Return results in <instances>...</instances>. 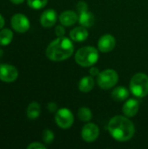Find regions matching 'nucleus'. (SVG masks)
I'll return each mask as SVG.
<instances>
[{
  "label": "nucleus",
  "mask_w": 148,
  "mask_h": 149,
  "mask_svg": "<svg viewBox=\"0 0 148 149\" xmlns=\"http://www.w3.org/2000/svg\"><path fill=\"white\" fill-rule=\"evenodd\" d=\"M55 121L60 128L68 129L72 126L74 117L71 110L68 108H61L58 109L55 114Z\"/></svg>",
  "instance_id": "423d86ee"
},
{
  "label": "nucleus",
  "mask_w": 148,
  "mask_h": 149,
  "mask_svg": "<svg viewBox=\"0 0 148 149\" xmlns=\"http://www.w3.org/2000/svg\"><path fill=\"white\" fill-rule=\"evenodd\" d=\"M111 136L118 141H127L135 134V126L126 116L117 115L113 117L107 126Z\"/></svg>",
  "instance_id": "f257e3e1"
},
{
  "label": "nucleus",
  "mask_w": 148,
  "mask_h": 149,
  "mask_svg": "<svg viewBox=\"0 0 148 149\" xmlns=\"http://www.w3.org/2000/svg\"><path fill=\"white\" fill-rule=\"evenodd\" d=\"M94 79L92 76H85L83 77L79 83V89L82 93H89L94 87Z\"/></svg>",
  "instance_id": "2eb2a0df"
},
{
  "label": "nucleus",
  "mask_w": 148,
  "mask_h": 149,
  "mask_svg": "<svg viewBox=\"0 0 148 149\" xmlns=\"http://www.w3.org/2000/svg\"><path fill=\"white\" fill-rule=\"evenodd\" d=\"M78 117L83 122H88L92 118V113L90 108L86 107H82L78 111Z\"/></svg>",
  "instance_id": "aec40b11"
},
{
  "label": "nucleus",
  "mask_w": 148,
  "mask_h": 149,
  "mask_svg": "<svg viewBox=\"0 0 148 149\" xmlns=\"http://www.w3.org/2000/svg\"><path fill=\"white\" fill-rule=\"evenodd\" d=\"M48 0H27L28 5L34 9V10H39L44 8L47 4Z\"/></svg>",
  "instance_id": "412c9836"
},
{
  "label": "nucleus",
  "mask_w": 148,
  "mask_h": 149,
  "mask_svg": "<svg viewBox=\"0 0 148 149\" xmlns=\"http://www.w3.org/2000/svg\"><path fill=\"white\" fill-rule=\"evenodd\" d=\"M58 18V14L53 9L44 10L40 17V23L44 27H51L55 24Z\"/></svg>",
  "instance_id": "9b49d317"
},
{
  "label": "nucleus",
  "mask_w": 148,
  "mask_h": 149,
  "mask_svg": "<svg viewBox=\"0 0 148 149\" xmlns=\"http://www.w3.org/2000/svg\"><path fill=\"white\" fill-rule=\"evenodd\" d=\"M40 113H41V107L40 105L37 102H31L27 107L26 114L30 120L37 119L40 115Z\"/></svg>",
  "instance_id": "a211bd4d"
},
{
  "label": "nucleus",
  "mask_w": 148,
  "mask_h": 149,
  "mask_svg": "<svg viewBox=\"0 0 148 149\" xmlns=\"http://www.w3.org/2000/svg\"><path fill=\"white\" fill-rule=\"evenodd\" d=\"M97 82L100 88L108 90L116 86L119 80V75L115 70L106 69L99 72L97 76Z\"/></svg>",
  "instance_id": "39448f33"
},
{
  "label": "nucleus",
  "mask_w": 148,
  "mask_h": 149,
  "mask_svg": "<svg viewBox=\"0 0 148 149\" xmlns=\"http://www.w3.org/2000/svg\"><path fill=\"white\" fill-rule=\"evenodd\" d=\"M99 51L93 46H84L75 53V61L82 67L93 65L99 60Z\"/></svg>",
  "instance_id": "7ed1b4c3"
},
{
  "label": "nucleus",
  "mask_w": 148,
  "mask_h": 149,
  "mask_svg": "<svg viewBox=\"0 0 148 149\" xmlns=\"http://www.w3.org/2000/svg\"><path fill=\"white\" fill-rule=\"evenodd\" d=\"M79 20V16L75 11L65 10L62 12L59 16V22L64 26H71L76 24Z\"/></svg>",
  "instance_id": "ddd939ff"
},
{
  "label": "nucleus",
  "mask_w": 148,
  "mask_h": 149,
  "mask_svg": "<svg viewBox=\"0 0 148 149\" xmlns=\"http://www.w3.org/2000/svg\"><path fill=\"white\" fill-rule=\"evenodd\" d=\"M76 8H77L78 11H79V13H82V12H85V11H86V10H88V5H87V3H86L85 2H84V1H79V2L77 3Z\"/></svg>",
  "instance_id": "5701e85b"
},
{
  "label": "nucleus",
  "mask_w": 148,
  "mask_h": 149,
  "mask_svg": "<svg viewBox=\"0 0 148 149\" xmlns=\"http://www.w3.org/2000/svg\"><path fill=\"white\" fill-rule=\"evenodd\" d=\"M140 109V103L137 100L134 99H130L128 100H126L123 106V113L125 114V116L128 117V118H132L134 117Z\"/></svg>",
  "instance_id": "f8f14e48"
},
{
  "label": "nucleus",
  "mask_w": 148,
  "mask_h": 149,
  "mask_svg": "<svg viewBox=\"0 0 148 149\" xmlns=\"http://www.w3.org/2000/svg\"><path fill=\"white\" fill-rule=\"evenodd\" d=\"M3 25H4V18L0 14V29H2L3 27Z\"/></svg>",
  "instance_id": "cd10ccee"
},
{
  "label": "nucleus",
  "mask_w": 148,
  "mask_h": 149,
  "mask_svg": "<svg viewBox=\"0 0 148 149\" xmlns=\"http://www.w3.org/2000/svg\"><path fill=\"white\" fill-rule=\"evenodd\" d=\"M99 69L98 68H96V67H92L91 69H90V74L92 75V76H98L99 74Z\"/></svg>",
  "instance_id": "bb28decb"
},
{
  "label": "nucleus",
  "mask_w": 148,
  "mask_h": 149,
  "mask_svg": "<svg viewBox=\"0 0 148 149\" xmlns=\"http://www.w3.org/2000/svg\"><path fill=\"white\" fill-rule=\"evenodd\" d=\"M11 3H15V4H19V3H22L24 0H10Z\"/></svg>",
  "instance_id": "c85d7f7f"
},
{
  "label": "nucleus",
  "mask_w": 148,
  "mask_h": 149,
  "mask_svg": "<svg viewBox=\"0 0 148 149\" xmlns=\"http://www.w3.org/2000/svg\"><path fill=\"white\" fill-rule=\"evenodd\" d=\"M42 138L45 144H51L54 141V134L50 129H44L42 134Z\"/></svg>",
  "instance_id": "4be33fe9"
},
{
  "label": "nucleus",
  "mask_w": 148,
  "mask_h": 149,
  "mask_svg": "<svg viewBox=\"0 0 148 149\" xmlns=\"http://www.w3.org/2000/svg\"><path fill=\"white\" fill-rule=\"evenodd\" d=\"M13 38V32L10 29H3L0 31V45L6 46L10 45Z\"/></svg>",
  "instance_id": "6ab92c4d"
},
{
  "label": "nucleus",
  "mask_w": 148,
  "mask_h": 149,
  "mask_svg": "<svg viewBox=\"0 0 148 149\" xmlns=\"http://www.w3.org/2000/svg\"><path fill=\"white\" fill-rule=\"evenodd\" d=\"M99 135V128L93 123L85 124L81 131V137L86 142H92L98 139Z\"/></svg>",
  "instance_id": "1a4fd4ad"
},
{
  "label": "nucleus",
  "mask_w": 148,
  "mask_h": 149,
  "mask_svg": "<svg viewBox=\"0 0 148 149\" xmlns=\"http://www.w3.org/2000/svg\"><path fill=\"white\" fill-rule=\"evenodd\" d=\"M79 22L80 24V25L88 28L93 25L94 22H95V17L94 15L89 11H85L82 13H79Z\"/></svg>",
  "instance_id": "f3484780"
},
{
  "label": "nucleus",
  "mask_w": 148,
  "mask_h": 149,
  "mask_svg": "<svg viewBox=\"0 0 148 149\" xmlns=\"http://www.w3.org/2000/svg\"><path fill=\"white\" fill-rule=\"evenodd\" d=\"M28 149H45L46 147L42 144V143H39V142H33L31 144H30L28 147H27Z\"/></svg>",
  "instance_id": "b1692460"
},
{
  "label": "nucleus",
  "mask_w": 148,
  "mask_h": 149,
  "mask_svg": "<svg viewBox=\"0 0 148 149\" xmlns=\"http://www.w3.org/2000/svg\"><path fill=\"white\" fill-rule=\"evenodd\" d=\"M55 33L58 37H63L65 33V28L62 25H58L55 29Z\"/></svg>",
  "instance_id": "393cba45"
},
{
  "label": "nucleus",
  "mask_w": 148,
  "mask_h": 149,
  "mask_svg": "<svg viewBox=\"0 0 148 149\" xmlns=\"http://www.w3.org/2000/svg\"><path fill=\"white\" fill-rule=\"evenodd\" d=\"M10 24L14 31L19 33L26 32L30 28V21L24 14H15L10 19Z\"/></svg>",
  "instance_id": "0eeeda50"
},
{
  "label": "nucleus",
  "mask_w": 148,
  "mask_h": 149,
  "mask_svg": "<svg viewBox=\"0 0 148 149\" xmlns=\"http://www.w3.org/2000/svg\"><path fill=\"white\" fill-rule=\"evenodd\" d=\"M88 31L84 26L75 27L70 31V38L72 41L75 42H83L88 38Z\"/></svg>",
  "instance_id": "4468645a"
},
{
  "label": "nucleus",
  "mask_w": 148,
  "mask_h": 149,
  "mask_svg": "<svg viewBox=\"0 0 148 149\" xmlns=\"http://www.w3.org/2000/svg\"><path fill=\"white\" fill-rule=\"evenodd\" d=\"M116 45V40L113 35L106 34L100 37L98 41L99 50L102 52H112Z\"/></svg>",
  "instance_id": "9d476101"
},
{
  "label": "nucleus",
  "mask_w": 148,
  "mask_h": 149,
  "mask_svg": "<svg viewBox=\"0 0 148 149\" xmlns=\"http://www.w3.org/2000/svg\"><path fill=\"white\" fill-rule=\"evenodd\" d=\"M112 98L115 100V101H123V100H126L128 96H129V92L128 90L123 86H117L115 87L113 92H112V94H111Z\"/></svg>",
  "instance_id": "dca6fc26"
},
{
  "label": "nucleus",
  "mask_w": 148,
  "mask_h": 149,
  "mask_svg": "<svg viewBox=\"0 0 148 149\" xmlns=\"http://www.w3.org/2000/svg\"><path fill=\"white\" fill-rule=\"evenodd\" d=\"M18 72L17 68L9 64H3L0 65V80L3 82H13L17 79Z\"/></svg>",
  "instance_id": "6e6552de"
},
{
  "label": "nucleus",
  "mask_w": 148,
  "mask_h": 149,
  "mask_svg": "<svg viewBox=\"0 0 148 149\" xmlns=\"http://www.w3.org/2000/svg\"><path fill=\"white\" fill-rule=\"evenodd\" d=\"M74 51L72 39L65 37H58L47 46L45 54L51 61H63L69 58Z\"/></svg>",
  "instance_id": "f03ea898"
},
{
  "label": "nucleus",
  "mask_w": 148,
  "mask_h": 149,
  "mask_svg": "<svg viewBox=\"0 0 148 149\" xmlns=\"http://www.w3.org/2000/svg\"><path fill=\"white\" fill-rule=\"evenodd\" d=\"M130 91L138 98L146 97L148 94L147 75L143 72L134 74L130 81Z\"/></svg>",
  "instance_id": "20e7f679"
},
{
  "label": "nucleus",
  "mask_w": 148,
  "mask_h": 149,
  "mask_svg": "<svg viewBox=\"0 0 148 149\" xmlns=\"http://www.w3.org/2000/svg\"><path fill=\"white\" fill-rule=\"evenodd\" d=\"M57 109H58V106H57L56 103H54V102H50V103L48 104V110H49L50 112L54 113V112L57 111Z\"/></svg>",
  "instance_id": "a878e982"
}]
</instances>
